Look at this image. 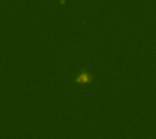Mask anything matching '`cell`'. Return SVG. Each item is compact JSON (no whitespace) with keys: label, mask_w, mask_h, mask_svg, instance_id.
<instances>
[{"label":"cell","mask_w":156,"mask_h":139,"mask_svg":"<svg viewBox=\"0 0 156 139\" xmlns=\"http://www.w3.org/2000/svg\"><path fill=\"white\" fill-rule=\"evenodd\" d=\"M91 75L87 73V72H81L80 74L78 75V77L76 78V82H78V83H80V84H86V83H89L90 81H91Z\"/></svg>","instance_id":"6da1fadb"}]
</instances>
